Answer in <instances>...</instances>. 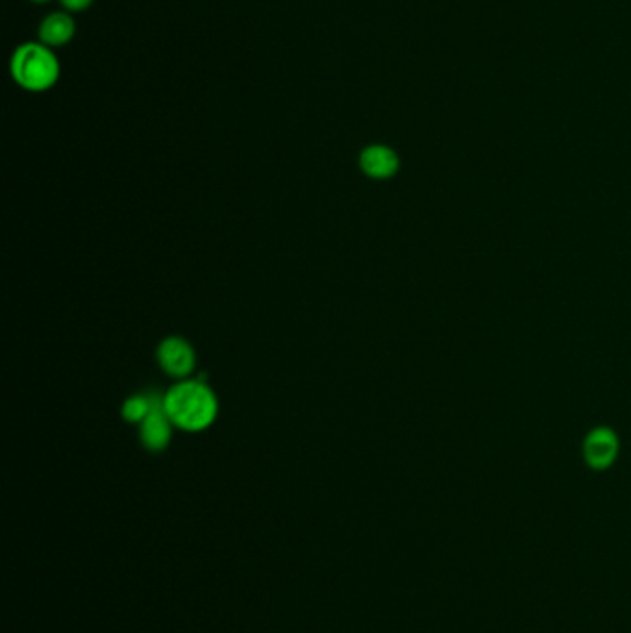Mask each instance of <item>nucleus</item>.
<instances>
[{"label":"nucleus","instance_id":"f257e3e1","mask_svg":"<svg viewBox=\"0 0 631 633\" xmlns=\"http://www.w3.org/2000/svg\"><path fill=\"white\" fill-rule=\"evenodd\" d=\"M163 400L174 426L186 432L206 430L219 411L215 393L202 380H180L163 395Z\"/></svg>","mask_w":631,"mask_h":633},{"label":"nucleus","instance_id":"f03ea898","mask_svg":"<svg viewBox=\"0 0 631 633\" xmlns=\"http://www.w3.org/2000/svg\"><path fill=\"white\" fill-rule=\"evenodd\" d=\"M13 82L28 93H45L58 84L62 63L54 49L41 41H25L13 50L10 58Z\"/></svg>","mask_w":631,"mask_h":633},{"label":"nucleus","instance_id":"7ed1b4c3","mask_svg":"<svg viewBox=\"0 0 631 633\" xmlns=\"http://www.w3.org/2000/svg\"><path fill=\"white\" fill-rule=\"evenodd\" d=\"M173 421L165 410V400L160 393H150V411L141 422V441L152 452L165 450L171 435H173Z\"/></svg>","mask_w":631,"mask_h":633},{"label":"nucleus","instance_id":"20e7f679","mask_svg":"<svg viewBox=\"0 0 631 633\" xmlns=\"http://www.w3.org/2000/svg\"><path fill=\"white\" fill-rule=\"evenodd\" d=\"M195 360V350L182 337H169L158 348L161 369L178 380H186L193 373Z\"/></svg>","mask_w":631,"mask_h":633},{"label":"nucleus","instance_id":"39448f33","mask_svg":"<svg viewBox=\"0 0 631 633\" xmlns=\"http://www.w3.org/2000/svg\"><path fill=\"white\" fill-rule=\"evenodd\" d=\"M583 456L593 469L604 471L619 456V437L609 428H596L585 439Z\"/></svg>","mask_w":631,"mask_h":633},{"label":"nucleus","instance_id":"423d86ee","mask_svg":"<svg viewBox=\"0 0 631 633\" xmlns=\"http://www.w3.org/2000/svg\"><path fill=\"white\" fill-rule=\"evenodd\" d=\"M76 36V21L73 13L52 12L41 19L38 26V41L50 49L67 47Z\"/></svg>","mask_w":631,"mask_h":633},{"label":"nucleus","instance_id":"0eeeda50","mask_svg":"<svg viewBox=\"0 0 631 633\" xmlns=\"http://www.w3.org/2000/svg\"><path fill=\"white\" fill-rule=\"evenodd\" d=\"M359 165L367 176L376 180H387L398 173L400 158L395 150L387 145H369L359 154Z\"/></svg>","mask_w":631,"mask_h":633},{"label":"nucleus","instance_id":"6e6552de","mask_svg":"<svg viewBox=\"0 0 631 633\" xmlns=\"http://www.w3.org/2000/svg\"><path fill=\"white\" fill-rule=\"evenodd\" d=\"M150 411V395H134L124 402L123 417L128 422L141 424Z\"/></svg>","mask_w":631,"mask_h":633},{"label":"nucleus","instance_id":"1a4fd4ad","mask_svg":"<svg viewBox=\"0 0 631 633\" xmlns=\"http://www.w3.org/2000/svg\"><path fill=\"white\" fill-rule=\"evenodd\" d=\"M60 4L65 12L82 13L89 10L95 4V0H60Z\"/></svg>","mask_w":631,"mask_h":633},{"label":"nucleus","instance_id":"9d476101","mask_svg":"<svg viewBox=\"0 0 631 633\" xmlns=\"http://www.w3.org/2000/svg\"><path fill=\"white\" fill-rule=\"evenodd\" d=\"M30 2H34V4H39V6H41V4H49L50 0H30Z\"/></svg>","mask_w":631,"mask_h":633}]
</instances>
